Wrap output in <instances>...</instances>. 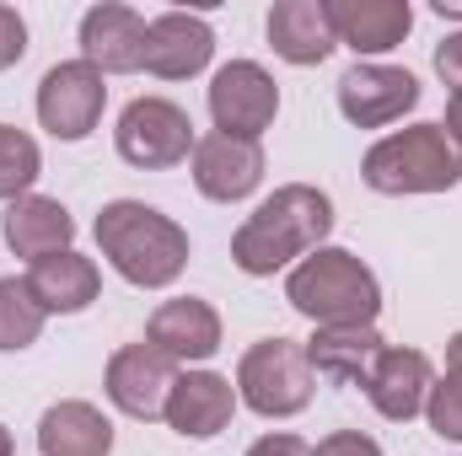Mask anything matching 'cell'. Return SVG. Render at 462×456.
Wrapping results in <instances>:
<instances>
[{
	"label": "cell",
	"mask_w": 462,
	"mask_h": 456,
	"mask_svg": "<svg viewBox=\"0 0 462 456\" xmlns=\"http://www.w3.org/2000/svg\"><path fill=\"white\" fill-rule=\"evenodd\" d=\"M328 231H334V199L312 183H285L236 226L231 263L253 279H269V274L312 258L328 242Z\"/></svg>",
	"instance_id": "obj_1"
},
{
	"label": "cell",
	"mask_w": 462,
	"mask_h": 456,
	"mask_svg": "<svg viewBox=\"0 0 462 456\" xmlns=\"http://www.w3.org/2000/svg\"><path fill=\"white\" fill-rule=\"evenodd\" d=\"M92 236H97V252L118 269V279H129L134 290H167L189 269V231L145 199L103 205Z\"/></svg>",
	"instance_id": "obj_2"
},
{
	"label": "cell",
	"mask_w": 462,
	"mask_h": 456,
	"mask_svg": "<svg viewBox=\"0 0 462 456\" xmlns=\"http://www.w3.org/2000/svg\"><path fill=\"white\" fill-rule=\"evenodd\" d=\"M285 301L318 323V328H345V323H376L382 312V285L376 274L345 252V247H318L312 258H301L285 279Z\"/></svg>",
	"instance_id": "obj_3"
},
{
	"label": "cell",
	"mask_w": 462,
	"mask_h": 456,
	"mask_svg": "<svg viewBox=\"0 0 462 456\" xmlns=\"http://www.w3.org/2000/svg\"><path fill=\"white\" fill-rule=\"evenodd\" d=\"M360 178L376 194H447L462 183V150L441 123H409L365 150Z\"/></svg>",
	"instance_id": "obj_4"
},
{
	"label": "cell",
	"mask_w": 462,
	"mask_h": 456,
	"mask_svg": "<svg viewBox=\"0 0 462 456\" xmlns=\"http://www.w3.org/2000/svg\"><path fill=\"white\" fill-rule=\"evenodd\" d=\"M318 392V370L307 360V343L258 339L236 360V397L258 419H296Z\"/></svg>",
	"instance_id": "obj_5"
},
{
	"label": "cell",
	"mask_w": 462,
	"mask_h": 456,
	"mask_svg": "<svg viewBox=\"0 0 462 456\" xmlns=\"http://www.w3.org/2000/svg\"><path fill=\"white\" fill-rule=\"evenodd\" d=\"M114 145L129 167H140V172H167V167H183V161L194 156L199 134H194V118L183 114L178 103H167V97H134V103L118 114Z\"/></svg>",
	"instance_id": "obj_6"
},
{
	"label": "cell",
	"mask_w": 462,
	"mask_h": 456,
	"mask_svg": "<svg viewBox=\"0 0 462 456\" xmlns=\"http://www.w3.org/2000/svg\"><path fill=\"white\" fill-rule=\"evenodd\" d=\"M103 108H108V76L92 70L87 59H65L38 81V123L65 145L87 140L103 123Z\"/></svg>",
	"instance_id": "obj_7"
},
{
	"label": "cell",
	"mask_w": 462,
	"mask_h": 456,
	"mask_svg": "<svg viewBox=\"0 0 462 456\" xmlns=\"http://www.w3.org/2000/svg\"><path fill=\"white\" fill-rule=\"evenodd\" d=\"M210 118H216V134H231V140H258L274 114H280V87L263 65L253 59H231L210 76Z\"/></svg>",
	"instance_id": "obj_8"
},
{
	"label": "cell",
	"mask_w": 462,
	"mask_h": 456,
	"mask_svg": "<svg viewBox=\"0 0 462 456\" xmlns=\"http://www.w3.org/2000/svg\"><path fill=\"white\" fill-rule=\"evenodd\" d=\"M172 381H178V365L156 349V343H124L114 360H108V403H114L124 419H162L167 414V397H172Z\"/></svg>",
	"instance_id": "obj_9"
},
{
	"label": "cell",
	"mask_w": 462,
	"mask_h": 456,
	"mask_svg": "<svg viewBox=\"0 0 462 456\" xmlns=\"http://www.w3.org/2000/svg\"><path fill=\"white\" fill-rule=\"evenodd\" d=\"M420 108V81L398 65H376V59H360L355 70L339 76V114L355 129H382V123H398L403 114Z\"/></svg>",
	"instance_id": "obj_10"
},
{
	"label": "cell",
	"mask_w": 462,
	"mask_h": 456,
	"mask_svg": "<svg viewBox=\"0 0 462 456\" xmlns=\"http://www.w3.org/2000/svg\"><path fill=\"white\" fill-rule=\"evenodd\" d=\"M145 32L151 22L134 11V5H92L81 16V59L103 76H134L145 70Z\"/></svg>",
	"instance_id": "obj_11"
},
{
	"label": "cell",
	"mask_w": 462,
	"mask_h": 456,
	"mask_svg": "<svg viewBox=\"0 0 462 456\" xmlns=\"http://www.w3.org/2000/svg\"><path fill=\"white\" fill-rule=\"evenodd\" d=\"M216 59V27L194 11H162L145 32V70L156 81H189Z\"/></svg>",
	"instance_id": "obj_12"
},
{
	"label": "cell",
	"mask_w": 462,
	"mask_h": 456,
	"mask_svg": "<svg viewBox=\"0 0 462 456\" xmlns=\"http://www.w3.org/2000/svg\"><path fill=\"white\" fill-rule=\"evenodd\" d=\"M189 161H194V188L216 205H236V199L258 194V183H263V145L258 140L205 134Z\"/></svg>",
	"instance_id": "obj_13"
},
{
	"label": "cell",
	"mask_w": 462,
	"mask_h": 456,
	"mask_svg": "<svg viewBox=\"0 0 462 456\" xmlns=\"http://www.w3.org/2000/svg\"><path fill=\"white\" fill-rule=\"evenodd\" d=\"M145 343H156L172 365H205L221 349V312L199 296L162 301L145 323Z\"/></svg>",
	"instance_id": "obj_14"
},
{
	"label": "cell",
	"mask_w": 462,
	"mask_h": 456,
	"mask_svg": "<svg viewBox=\"0 0 462 456\" xmlns=\"http://www.w3.org/2000/svg\"><path fill=\"white\" fill-rule=\"evenodd\" d=\"M430 381H436V370H430V360H425L420 349L387 343V349L376 354L371 376H365V397H371V408H376L382 419H393V424H409L414 414H425Z\"/></svg>",
	"instance_id": "obj_15"
},
{
	"label": "cell",
	"mask_w": 462,
	"mask_h": 456,
	"mask_svg": "<svg viewBox=\"0 0 462 456\" xmlns=\"http://www.w3.org/2000/svg\"><path fill=\"white\" fill-rule=\"evenodd\" d=\"M236 387L216 370H178L172 381V397H167V424L183 435V441H216L236 414Z\"/></svg>",
	"instance_id": "obj_16"
},
{
	"label": "cell",
	"mask_w": 462,
	"mask_h": 456,
	"mask_svg": "<svg viewBox=\"0 0 462 456\" xmlns=\"http://www.w3.org/2000/svg\"><path fill=\"white\" fill-rule=\"evenodd\" d=\"M328 22L334 38L355 54H387L409 38L414 27V5L409 0H328Z\"/></svg>",
	"instance_id": "obj_17"
},
{
	"label": "cell",
	"mask_w": 462,
	"mask_h": 456,
	"mask_svg": "<svg viewBox=\"0 0 462 456\" xmlns=\"http://www.w3.org/2000/svg\"><path fill=\"white\" fill-rule=\"evenodd\" d=\"M269 43L285 65H323L339 49L334 22H328V0H274Z\"/></svg>",
	"instance_id": "obj_18"
},
{
	"label": "cell",
	"mask_w": 462,
	"mask_h": 456,
	"mask_svg": "<svg viewBox=\"0 0 462 456\" xmlns=\"http://www.w3.org/2000/svg\"><path fill=\"white\" fill-rule=\"evenodd\" d=\"M76 242V221L60 199H43V194H27L16 205H5V247L27 263H43L54 252H70Z\"/></svg>",
	"instance_id": "obj_19"
},
{
	"label": "cell",
	"mask_w": 462,
	"mask_h": 456,
	"mask_svg": "<svg viewBox=\"0 0 462 456\" xmlns=\"http://www.w3.org/2000/svg\"><path fill=\"white\" fill-rule=\"evenodd\" d=\"M27 290H32V301L54 317H76V312H87L92 301H97V290H103V274H97V263L92 258H81L76 247L70 252H54V258H43V263H32L27 269Z\"/></svg>",
	"instance_id": "obj_20"
},
{
	"label": "cell",
	"mask_w": 462,
	"mask_h": 456,
	"mask_svg": "<svg viewBox=\"0 0 462 456\" xmlns=\"http://www.w3.org/2000/svg\"><path fill=\"white\" fill-rule=\"evenodd\" d=\"M114 451V424L103 408L65 397L54 408H43L38 419V456H108Z\"/></svg>",
	"instance_id": "obj_21"
},
{
	"label": "cell",
	"mask_w": 462,
	"mask_h": 456,
	"mask_svg": "<svg viewBox=\"0 0 462 456\" xmlns=\"http://www.w3.org/2000/svg\"><path fill=\"white\" fill-rule=\"evenodd\" d=\"M387 349V339L376 333V323H345V328H318L307 343V360L318 376L345 381V387H365L376 354Z\"/></svg>",
	"instance_id": "obj_22"
},
{
	"label": "cell",
	"mask_w": 462,
	"mask_h": 456,
	"mask_svg": "<svg viewBox=\"0 0 462 456\" xmlns=\"http://www.w3.org/2000/svg\"><path fill=\"white\" fill-rule=\"evenodd\" d=\"M43 178V150H38V140L27 134V129H16V123H0V199L5 205H16V199H27V188Z\"/></svg>",
	"instance_id": "obj_23"
},
{
	"label": "cell",
	"mask_w": 462,
	"mask_h": 456,
	"mask_svg": "<svg viewBox=\"0 0 462 456\" xmlns=\"http://www.w3.org/2000/svg\"><path fill=\"white\" fill-rule=\"evenodd\" d=\"M49 312L32 301L27 279H0V354H16V349H32L43 333Z\"/></svg>",
	"instance_id": "obj_24"
},
{
	"label": "cell",
	"mask_w": 462,
	"mask_h": 456,
	"mask_svg": "<svg viewBox=\"0 0 462 456\" xmlns=\"http://www.w3.org/2000/svg\"><path fill=\"white\" fill-rule=\"evenodd\" d=\"M425 419H430V430L441 441H462V333L447 339V376L430 381Z\"/></svg>",
	"instance_id": "obj_25"
},
{
	"label": "cell",
	"mask_w": 462,
	"mask_h": 456,
	"mask_svg": "<svg viewBox=\"0 0 462 456\" xmlns=\"http://www.w3.org/2000/svg\"><path fill=\"white\" fill-rule=\"evenodd\" d=\"M22 54H27V22L11 5H0V70H11Z\"/></svg>",
	"instance_id": "obj_26"
},
{
	"label": "cell",
	"mask_w": 462,
	"mask_h": 456,
	"mask_svg": "<svg viewBox=\"0 0 462 456\" xmlns=\"http://www.w3.org/2000/svg\"><path fill=\"white\" fill-rule=\"evenodd\" d=\"M312 456H382V446L371 435H360V430H334L328 441L312 446Z\"/></svg>",
	"instance_id": "obj_27"
},
{
	"label": "cell",
	"mask_w": 462,
	"mask_h": 456,
	"mask_svg": "<svg viewBox=\"0 0 462 456\" xmlns=\"http://www.w3.org/2000/svg\"><path fill=\"white\" fill-rule=\"evenodd\" d=\"M436 76H441L452 92H462V27L436 43Z\"/></svg>",
	"instance_id": "obj_28"
},
{
	"label": "cell",
	"mask_w": 462,
	"mask_h": 456,
	"mask_svg": "<svg viewBox=\"0 0 462 456\" xmlns=\"http://www.w3.org/2000/svg\"><path fill=\"white\" fill-rule=\"evenodd\" d=\"M247 456H312V446H307L301 435H285V430H280V435L253 441V446H247Z\"/></svg>",
	"instance_id": "obj_29"
},
{
	"label": "cell",
	"mask_w": 462,
	"mask_h": 456,
	"mask_svg": "<svg viewBox=\"0 0 462 456\" xmlns=\"http://www.w3.org/2000/svg\"><path fill=\"white\" fill-rule=\"evenodd\" d=\"M441 129H447V140L462 150V92H452V97H447V118H441Z\"/></svg>",
	"instance_id": "obj_30"
},
{
	"label": "cell",
	"mask_w": 462,
	"mask_h": 456,
	"mask_svg": "<svg viewBox=\"0 0 462 456\" xmlns=\"http://www.w3.org/2000/svg\"><path fill=\"white\" fill-rule=\"evenodd\" d=\"M430 11H436V16H452V22H462V0H436Z\"/></svg>",
	"instance_id": "obj_31"
},
{
	"label": "cell",
	"mask_w": 462,
	"mask_h": 456,
	"mask_svg": "<svg viewBox=\"0 0 462 456\" xmlns=\"http://www.w3.org/2000/svg\"><path fill=\"white\" fill-rule=\"evenodd\" d=\"M0 456H16V446H11V430L0 424Z\"/></svg>",
	"instance_id": "obj_32"
}]
</instances>
